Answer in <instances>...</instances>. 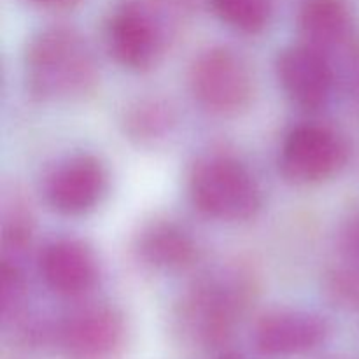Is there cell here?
<instances>
[{
	"mask_svg": "<svg viewBox=\"0 0 359 359\" xmlns=\"http://www.w3.org/2000/svg\"><path fill=\"white\" fill-rule=\"evenodd\" d=\"M65 359H116L126 342V323L111 305H86L60 325L56 333Z\"/></svg>",
	"mask_w": 359,
	"mask_h": 359,
	"instance_id": "cell-7",
	"label": "cell"
},
{
	"mask_svg": "<svg viewBox=\"0 0 359 359\" xmlns=\"http://www.w3.org/2000/svg\"><path fill=\"white\" fill-rule=\"evenodd\" d=\"M277 79L294 105L316 111L328 104L335 74L325 51L302 44L283 49L276 62Z\"/></svg>",
	"mask_w": 359,
	"mask_h": 359,
	"instance_id": "cell-9",
	"label": "cell"
},
{
	"mask_svg": "<svg viewBox=\"0 0 359 359\" xmlns=\"http://www.w3.org/2000/svg\"><path fill=\"white\" fill-rule=\"evenodd\" d=\"M189 196L207 217L226 223L248 221L263 205L262 188L244 163L224 154L205 156L189 175Z\"/></svg>",
	"mask_w": 359,
	"mask_h": 359,
	"instance_id": "cell-3",
	"label": "cell"
},
{
	"mask_svg": "<svg viewBox=\"0 0 359 359\" xmlns=\"http://www.w3.org/2000/svg\"><path fill=\"white\" fill-rule=\"evenodd\" d=\"M30 93L44 102L79 100L95 90L98 65L90 44L69 27L39 32L25 55Z\"/></svg>",
	"mask_w": 359,
	"mask_h": 359,
	"instance_id": "cell-2",
	"label": "cell"
},
{
	"mask_svg": "<svg viewBox=\"0 0 359 359\" xmlns=\"http://www.w3.org/2000/svg\"><path fill=\"white\" fill-rule=\"evenodd\" d=\"M109 175L104 163L93 154H74L60 161L44 184L49 207L63 216L91 212L104 198Z\"/></svg>",
	"mask_w": 359,
	"mask_h": 359,
	"instance_id": "cell-8",
	"label": "cell"
},
{
	"mask_svg": "<svg viewBox=\"0 0 359 359\" xmlns=\"http://www.w3.org/2000/svg\"><path fill=\"white\" fill-rule=\"evenodd\" d=\"M175 118L167 102L142 98L125 111V133L139 144H156L172 132Z\"/></svg>",
	"mask_w": 359,
	"mask_h": 359,
	"instance_id": "cell-14",
	"label": "cell"
},
{
	"mask_svg": "<svg viewBox=\"0 0 359 359\" xmlns=\"http://www.w3.org/2000/svg\"><path fill=\"white\" fill-rule=\"evenodd\" d=\"M189 88L203 109L217 116H233L251 104L255 79L248 62L238 53L217 46L193 60Z\"/></svg>",
	"mask_w": 359,
	"mask_h": 359,
	"instance_id": "cell-5",
	"label": "cell"
},
{
	"mask_svg": "<svg viewBox=\"0 0 359 359\" xmlns=\"http://www.w3.org/2000/svg\"><path fill=\"white\" fill-rule=\"evenodd\" d=\"M170 30V18L160 7L128 0L109 18L105 41L116 63L133 72H146L160 62Z\"/></svg>",
	"mask_w": 359,
	"mask_h": 359,
	"instance_id": "cell-4",
	"label": "cell"
},
{
	"mask_svg": "<svg viewBox=\"0 0 359 359\" xmlns=\"http://www.w3.org/2000/svg\"><path fill=\"white\" fill-rule=\"evenodd\" d=\"M298 27L305 44L326 53L347 41L353 18L346 0H305Z\"/></svg>",
	"mask_w": 359,
	"mask_h": 359,
	"instance_id": "cell-13",
	"label": "cell"
},
{
	"mask_svg": "<svg viewBox=\"0 0 359 359\" xmlns=\"http://www.w3.org/2000/svg\"><path fill=\"white\" fill-rule=\"evenodd\" d=\"M210 6L223 23L249 35L265 30L272 18V0H210Z\"/></svg>",
	"mask_w": 359,
	"mask_h": 359,
	"instance_id": "cell-15",
	"label": "cell"
},
{
	"mask_svg": "<svg viewBox=\"0 0 359 359\" xmlns=\"http://www.w3.org/2000/svg\"><path fill=\"white\" fill-rule=\"evenodd\" d=\"M328 337V325L305 311H273L255 328V347L263 358L290 359L318 349Z\"/></svg>",
	"mask_w": 359,
	"mask_h": 359,
	"instance_id": "cell-10",
	"label": "cell"
},
{
	"mask_svg": "<svg viewBox=\"0 0 359 359\" xmlns=\"http://www.w3.org/2000/svg\"><path fill=\"white\" fill-rule=\"evenodd\" d=\"M351 84H353V91L359 100V51L356 53L351 65Z\"/></svg>",
	"mask_w": 359,
	"mask_h": 359,
	"instance_id": "cell-21",
	"label": "cell"
},
{
	"mask_svg": "<svg viewBox=\"0 0 359 359\" xmlns=\"http://www.w3.org/2000/svg\"><path fill=\"white\" fill-rule=\"evenodd\" d=\"M39 272L55 294L81 298L97 286L98 263L84 242L77 238H56L42 249Z\"/></svg>",
	"mask_w": 359,
	"mask_h": 359,
	"instance_id": "cell-11",
	"label": "cell"
},
{
	"mask_svg": "<svg viewBox=\"0 0 359 359\" xmlns=\"http://www.w3.org/2000/svg\"><path fill=\"white\" fill-rule=\"evenodd\" d=\"M135 252L140 262L160 272H179L198 256L191 235L172 221H153L137 235Z\"/></svg>",
	"mask_w": 359,
	"mask_h": 359,
	"instance_id": "cell-12",
	"label": "cell"
},
{
	"mask_svg": "<svg viewBox=\"0 0 359 359\" xmlns=\"http://www.w3.org/2000/svg\"><path fill=\"white\" fill-rule=\"evenodd\" d=\"M340 249L351 265L359 266V214L351 217L340 233Z\"/></svg>",
	"mask_w": 359,
	"mask_h": 359,
	"instance_id": "cell-19",
	"label": "cell"
},
{
	"mask_svg": "<svg viewBox=\"0 0 359 359\" xmlns=\"http://www.w3.org/2000/svg\"><path fill=\"white\" fill-rule=\"evenodd\" d=\"M255 291V277L244 265L223 263L205 270L175 305L179 335L196 347L223 346L251 307Z\"/></svg>",
	"mask_w": 359,
	"mask_h": 359,
	"instance_id": "cell-1",
	"label": "cell"
},
{
	"mask_svg": "<svg viewBox=\"0 0 359 359\" xmlns=\"http://www.w3.org/2000/svg\"><path fill=\"white\" fill-rule=\"evenodd\" d=\"M28 2L41 7V9L63 11V9H69V7H74L79 0H28Z\"/></svg>",
	"mask_w": 359,
	"mask_h": 359,
	"instance_id": "cell-20",
	"label": "cell"
},
{
	"mask_svg": "<svg viewBox=\"0 0 359 359\" xmlns=\"http://www.w3.org/2000/svg\"><path fill=\"white\" fill-rule=\"evenodd\" d=\"M349 160V146L335 130L300 125L284 139L279 168L294 184H318L339 174Z\"/></svg>",
	"mask_w": 359,
	"mask_h": 359,
	"instance_id": "cell-6",
	"label": "cell"
},
{
	"mask_svg": "<svg viewBox=\"0 0 359 359\" xmlns=\"http://www.w3.org/2000/svg\"><path fill=\"white\" fill-rule=\"evenodd\" d=\"M0 277V309L4 323H9L14 321L23 311L27 300V280L20 263L9 259H2Z\"/></svg>",
	"mask_w": 359,
	"mask_h": 359,
	"instance_id": "cell-17",
	"label": "cell"
},
{
	"mask_svg": "<svg viewBox=\"0 0 359 359\" xmlns=\"http://www.w3.org/2000/svg\"><path fill=\"white\" fill-rule=\"evenodd\" d=\"M326 293L342 307L359 309V266H342L326 276Z\"/></svg>",
	"mask_w": 359,
	"mask_h": 359,
	"instance_id": "cell-18",
	"label": "cell"
},
{
	"mask_svg": "<svg viewBox=\"0 0 359 359\" xmlns=\"http://www.w3.org/2000/svg\"><path fill=\"white\" fill-rule=\"evenodd\" d=\"M32 237H34V221H32L30 210H27L23 202L14 198L4 210L2 259L20 263V259L30 248Z\"/></svg>",
	"mask_w": 359,
	"mask_h": 359,
	"instance_id": "cell-16",
	"label": "cell"
}]
</instances>
